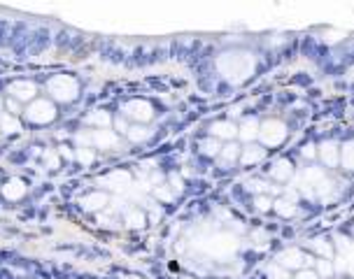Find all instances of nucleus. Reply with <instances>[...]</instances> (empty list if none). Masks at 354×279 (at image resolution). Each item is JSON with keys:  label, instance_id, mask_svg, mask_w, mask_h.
Instances as JSON below:
<instances>
[{"label": "nucleus", "instance_id": "f257e3e1", "mask_svg": "<svg viewBox=\"0 0 354 279\" xmlns=\"http://www.w3.org/2000/svg\"><path fill=\"white\" fill-rule=\"evenodd\" d=\"M47 93L56 103H72L79 96V84L70 75H56L47 82Z\"/></svg>", "mask_w": 354, "mask_h": 279}, {"label": "nucleus", "instance_id": "f03ea898", "mask_svg": "<svg viewBox=\"0 0 354 279\" xmlns=\"http://www.w3.org/2000/svg\"><path fill=\"white\" fill-rule=\"evenodd\" d=\"M23 116L28 123H38V126H45V123H52L56 119V105L52 100L45 98H35L28 103V107L23 110Z\"/></svg>", "mask_w": 354, "mask_h": 279}, {"label": "nucleus", "instance_id": "7ed1b4c3", "mask_svg": "<svg viewBox=\"0 0 354 279\" xmlns=\"http://www.w3.org/2000/svg\"><path fill=\"white\" fill-rule=\"evenodd\" d=\"M121 116L123 119H131L133 123H149L154 119V107L149 105L147 100H128L121 105Z\"/></svg>", "mask_w": 354, "mask_h": 279}, {"label": "nucleus", "instance_id": "20e7f679", "mask_svg": "<svg viewBox=\"0 0 354 279\" xmlns=\"http://www.w3.org/2000/svg\"><path fill=\"white\" fill-rule=\"evenodd\" d=\"M285 137H287V126L282 121L270 119L266 123H259V140L266 147H277L280 142H285Z\"/></svg>", "mask_w": 354, "mask_h": 279}, {"label": "nucleus", "instance_id": "39448f33", "mask_svg": "<svg viewBox=\"0 0 354 279\" xmlns=\"http://www.w3.org/2000/svg\"><path fill=\"white\" fill-rule=\"evenodd\" d=\"M315 261L310 256H305L300 249H287L277 256V265L285 268V270H303L305 265H312Z\"/></svg>", "mask_w": 354, "mask_h": 279}, {"label": "nucleus", "instance_id": "423d86ee", "mask_svg": "<svg viewBox=\"0 0 354 279\" xmlns=\"http://www.w3.org/2000/svg\"><path fill=\"white\" fill-rule=\"evenodd\" d=\"M7 93H9V98L19 100V103H31V100H35V96H38V86L33 82H28V79H19V82L9 84Z\"/></svg>", "mask_w": 354, "mask_h": 279}, {"label": "nucleus", "instance_id": "0eeeda50", "mask_svg": "<svg viewBox=\"0 0 354 279\" xmlns=\"http://www.w3.org/2000/svg\"><path fill=\"white\" fill-rule=\"evenodd\" d=\"M131 184H133V177L126 170H115V172L100 177V186H105L110 191H128Z\"/></svg>", "mask_w": 354, "mask_h": 279}, {"label": "nucleus", "instance_id": "6e6552de", "mask_svg": "<svg viewBox=\"0 0 354 279\" xmlns=\"http://www.w3.org/2000/svg\"><path fill=\"white\" fill-rule=\"evenodd\" d=\"M91 144L98 147V149H117L119 147V135H117L115 130L96 128L91 133Z\"/></svg>", "mask_w": 354, "mask_h": 279}, {"label": "nucleus", "instance_id": "1a4fd4ad", "mask_svg": "<svg viewBox=\"0 0 354 279\" xmlns=\"http://www.w3.org/2000/svg\"><path fill=\"white\" fill-rule=\"evenodd\" d=\"M210 133L217 140H233V137L238 135V126H233L231 121H215L210 126Z\"/></svg>", "mask_w": 354, "mask_h": 279}, {"label": "nucleus", "instance_id": "9d476101", "mask_svg": "<svg viewBox=\"0 0 354 279\" xmlns=\"http://www.w3.org/2000/svg\"><path fill=\"white\" fill-rule=\"evenodd\" d=\"M263 159H266V149L259 144H249L245 149H240V163L242 166H252V163H259Z\"/></svg>", "mask_w": 354, "mask_h": 279}, {"label": "nucleus", "instance_id": "9b49d317", "mask_svg": "<svg viewBox=\"0 0 354 279\" xmlns=\"http://www.w3.org/2000/svg\"><path fill=\"white\" fill-rule=\"evenodd\" d=\"M0 191L7 200H21L26 196V184L21 179H9L5 186H0Z\"/></svg>", "mask_w": 354, "mask_h": 279}, {"label": "nucleus", "instance_id": "f8f14e48", "mask_svg": "<svg viewBox=\"0 0 354 279\" xmlns=\"http://www.w3.org/2000/svg\"><path fill=\"white\" fill-rule=\"evenodd\" d=\"M319 159H322V163H326V166H336V163L340 161L338 144L336 142H324L322 147H319Z\"/></svg>", "mask_w": 354, "mask_h": 279}, {"label": "nucleus", "instance_id": "ddd939ff", "mask_svg": "<svg viewBox=\"0 0 354 279\" xmlns=\"http://www.w3.org/2000/svg\"><path fill=\"white\" fill-rule=\"evenodd\" d=\"M238 135H240V140H245V142L256 140V137H259V121L256 119H245L242 123H240Z\"/></svg>", "mask_w": 354, "mask_h": 279}, {"label": "nucleus", "instance_id": "4468645a", "mask_svg": "<svg viewBox=\"0 0 354 279\" xmlns=\"http://www.w3.org/2000/svg\"><path fill=\"white\" fill-rule=\"evenodd\" d=\"M292 174H294V167H292V163H289L287 159H280L275 166L270 167V177L277 179V181H287Z\"/></svg>", "mask_w": 354, "mask_h": 279}, {"label": "nucleus", "instance_id": "2eb2a0df", "mask_svg": "<svg viewBox=\"0 0 354 279\" xmlns=\"http://www.w3.org/2000/svg\"><path fill=\"white\" fill-rule=\"evenodd\" d=\"M126 137H128L131 142L140 144V142H145V140L152 137V130L147 128L145 123H133V126H128V130H126Z\"/></svg>", "mask_w": 354, "mask_h": 279}, {"label": "nucleus", "instance_id": "dca6fc26", "mask_svg": "<svg viewBox=\"0 0 354 279\" xmlns=\"http://www.w3.org/2000/svg\"><path fill=\"white\" fill-rule=\"evenodd\" d=\"M110 198L105 193H91V196H84L82 198V207L84 210H103V207H108Z\"/></svg>", "mask_w": 354, "mask_h": 279}, {"label": "nucleus", "instance_id": "f3484780", "mask_svg": "<svg viewBox=\"0 0 354 279\" xmlns=\"http://www.w3.org/2000/svg\"><path fill=\"white\" fill-rule=\"evenodd\" d=\"M86 126H93V128H108L110 123H112V116H110L108 112H103V110H98V112H91L89 116L84 119Z\"/></svg>", "mask_w": 354, "mask_h": 279}, {"label": "nucleus", "instance_id": "a211bd4d", "mask_svg": "<svg viewBox=\"0 0 354 279\" xmlns=\"http://www.w3.org/2000/svg\"><path fill=\"white\" fill-rule=\"evenodd\" d=\"M238 159H240V147L233 142L222 147V151H219V163H222V166H233Z\"/></svg>", "mask_w": 354, "mask_h": 279}, {"label": "nucleus", "instance_id": "6ab92c4d", "mask_svg": "<svg viewBox=\"0 0 354 279\" xmlns=\"http://www.w3.org/2000/svg\"><path fill=\"white\" fill-rule=\"evenodd\" d=\"M123 221L131 228L145 226V212H140V207H128V210H123Z\"/></svg>", "mask_w": 354, "mask_h": 279}, {"label": "nucleus", "instance_id": "aec40b11", "mask_svg": "<svg viewBox=\"0 0 354 279\" xmlns=\"http://www.w3.org/2000/svg\"><path fill=\"white\" fill-rule=\"evenodd\" d=\"M0 130H2V133H19V130H21V123H19L16 116L2 112L0 114Z\"/></svg>", "mask_w": 354, "mask_h": 279}, {"label": "nucleus", "instance_id": "412c9836", "mask_svg": "<svg viewBox=\"0 0 354 279\" xmlns=\"http://www.w3.org/2000/svg\"><path fill=\"white\" fill-rule=\"evenodd\" d=\"M273 207H275V212L280 214V217H294V214H296V205H294L292 200H287V198H280V200H275V203H273Z\"/></svg>", "mask_w": 354, "mask_h": 279}, {"label": "nucleus", "instance_id": "4be33fe9", "mask_svg": "<svg viewBox=\"0 0 354 279\" xmlns=\"http://www.w3.org/2000/svg\"><path fill=\"white\" fill-rule=\"evenodd\" d=\"M200 149H203V154H205V156H219L222 144H219V140H217V137H208V140H203V142H200Z\"/></svg>", "mask_w": 354, "mask_h": 279}, {"label": "nucleus", "instance_id": "5701e85b", "mask_svg": "<svg viewBox=\"0 0 354 279\" xmlns=\"http://www.w3.org/2000/svg\"><path fill=\"white\" fill-rule=\"evenodd\" d=\"M247 189L254 191V193H277L275 186H270V184H266L261 179H249L247 181Z\"/></svg>", "mask_w": 354, "mask_h": 279}, {"label": "nucleus", "instance_id": "b1692460", "mask_svg": "<svg viewBox=\"0 0 354 279\" xmlns=\"http://www.w3.org/2000/svg\"><path fill=\"white\" fill-rule=\"evenodd\" d=\"M340 161H343V166L347 167V170H354V142H347L345 149H343V156H340Z\"/></svg>", "mask_w": 354, "mask_h": 279}, {"label": "nucleus", "instance_id": "393cba45", "mask_svg": "<svg viewBox=\"0 0 354 279\" xmlns=\"http://www.w3.org/2000/svg\"><path fill=\"white\" fill-rule=\"evenodd\" d=\"M77 161L82 163V166H91L93 161H96V151L93 149H89V147H84V149H77Z\"/></svg>", "mask_w": 354, "mask_h": 279}, {"label": "nucleus", "instance_id": "a878e982", "mask_svg": "<svg viewBox=\"0 0 354 279\" xmlns=\"http://www.w3.org/2000/svg\"><path fill=\"white\" fill-rule=\"evenodd\" d=\"M310 247H312V249H315L319 256H324V258H329V256L333 254L331 244H326L324 240H312V242H310Z\"/></svg>", "mask_w": 354, "mask_h": 279}, {"label": "nucleus", "instance_id": "bb28decb", "mask_svg": "<svg viewBox=\"0 0 354 279\" xmlns=\"http://www.w3.org/2000/svg\"><path fill=\"white\" fill-rule=\"evenodd\" d=\"M154 196L159 198V200H166V203H170V200L175 198V193L170 191V186H163V184H159V186H154Z\"/></svg>", "mask_w": 354, "mask_h": 279}, {"label": "nucleus", "instance_id": "cd10ccee", "mask_svg": "<svg viewBox=\"0 0 354 279\" xmlns=\"http://www.w3.org/2000/svg\"><path fill=\"white\" fill-rule=\"evenodd\" d=\"M5 110H7V114H12V116H16V114L23 112V110H21V103H19V100H14V98H7V100H5Z\"/></svg>", "mask_w": 354, "mask_h": 279}, {"label": "nucleus", "instance_id": "c85d7f7f", "mask_svg": "<svg viewBox=\"0 0 354 279\" xmlns=\"http://www.w3.org/2000/svg\"><path fill=\"white\" fill-rule=\"evenodd\" d=\"M268 277L270 279H289V275H287V270L285 268H280V265H270L268 268Z\"/></svg>", "mask_w": 354, "mask_h": 279}, {"label": "nucleus", "instance_id": "c756f323", "mask_svg": "<svg viewBox=\"0 0 354 279\" xmlns=\"http://www.w3.org/2000/svg\"><path fill=\"white\" fill-rule=\"evenodd\" d=\"M75 144H77V149H84V147H91V133H77L75 135Z\"/></svg>", "mask_w": 354, "mask_h": 279}, {"label": "nucleus", "instance_id": "7c9ffc66", "mask_svg": "<svg viewBox=\"0 0 354 279\" xmlns=\"http://www.w3.org/2000/svg\"><path fill=\"white\" fill-rule=\"evenodd\" d=\"M112 123H115V128H117V135H119V133H123V135H126V130H128V126H131V123H128V119H123V116H117V119H112Z\"/></svg>", "mask_w": 354, "mask_h": 279}, {"label": "nucleus", "instance_id": "2f4dec72", "mask_svg": "<svg viewBox=\"0 0 354 279\" xmlns=\"http://www.w3.org/2000/svg\"><path fill=\"white\" fill-rule=\"evenodd\" d=\"M333 272V265L329 261H317V275H322V277H329Z\"/></svg>", "mask_w": 354, "mask_h": 279}, {"label": "nucleus", "instance_id": "473e14b6", "mask_svg": "<svg viewBox=\"0 0 354 279\" xmlns=\"http://www.w3.org/2000/svg\"><path fill=\"white\" fill-rule=\"evenodd\" d=\"M170 191L173 193H182L184 191V184H182V179L177 174H170Z\"/></svg>", "mask_w": 354, "mask_h": 279}, {"label": "nucleus", "instance_id": "72a5a7b5", "mask_svg": "<svg viewBox=\"0 0 354 279\" xmlns=\"http://www.w3.org/2000/svg\"><path fill=\"white\" fill-rule=\"evenodd\" d=\"M254 205H256V210H261V212H266V210H270V198L268 196H256L254 198Z\"/></svg>", "mask_w": 354, "mask_h": 279}, {"label": "nucleus", "instance_id": "f704fd0d", "mask_svg": "<svg viewBox=\"0 0 354 279\" xmlns=\"http://www.w3.org/2000/svg\"><path fill=\"white\" fill-rule=\"evenodd\" d=\"M296 279H319V275H317L315 270H308V268H303V270H298Z\"/></svg>", "mask_w": 354, "mask_h": 279}, {"label": "nucleus", "instance_id": "c9c22d12", "mask_svg": "<svg viewBox=\"0 0 354 279\" xmlns=\"http://www.w3.org/2000/svg\"><path fill=\"white\" fill-rule=\"evenodd\" d=\"M45 161H47V166L52 167V170H54V167H59V159H56L54 154H45Z\"/></svg>", "mask_w": 354, "mask_h": 279}, {"label": "nucleus", "instance_id": "e433bc0d", "mask_svg": "<svg viewBox=\"0 0 354 279\" xmlns=\"http://www.w3.org/2000/svg\"><path fill=\"white\" fill-rule=\"evenodd\" d=\"M315 154H317L315 147H305V149H303V156H305V159H312Z\"/></svg>", "mask_w": 354, "mask_h": 279}, {"label": "nucleus", "instance_id": "4c0bfd02", "mask_svg": "<svg viewBox=\"0 0 354 279\" xmlns=\"http://www.w3.org/2000/svg\"><path fill=\"white\" fill-rule=\"evenodd\" d=\"M2 110H5V103H2V98H0V114H2Z\"/></svg>", "mask_w": 354, "mask_h": 279}, {"label": "nucleus", "instance_id": "58836bf2", "mask_svg": "<svg viewBox=\"0 0 354 279\" xmlns=\"http://www.w3.org/2000/svg\"><path fill=\"white\" fill-rule=\"evenodd\" d=\"M350 272H352V275H354V263H352V265H350Z\"/></svg>", "mask_w": 354, "mask_h": 279}]
</instances>
